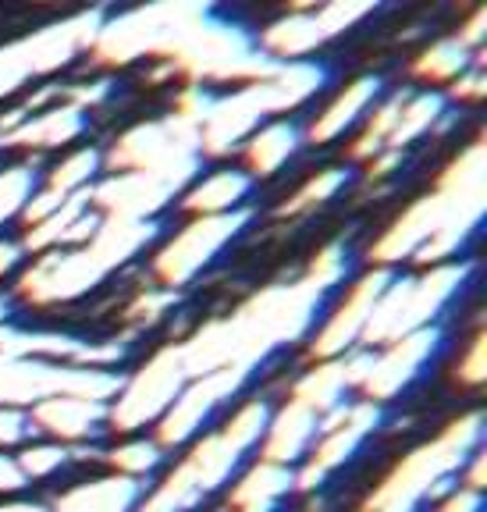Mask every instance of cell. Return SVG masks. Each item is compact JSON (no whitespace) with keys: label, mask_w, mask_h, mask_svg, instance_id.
<instances>
[{"label":"cell","mask_w":487,"mask_h":512,"mask_svg":"<svg viewBox=\"0 0 487 512\" xmlns=\"http://www.w3.org/2000/svg\"><path fill=\"white\" fill-rule=\"evenodd\" d=\"M331 288L313 281L310 274L292 285H271L235 306L228 317L203 324L189 342H182V360L189 377L235 370L253 377V370L278 352L281 345L310 338L313 324L328 306Z\"/></svg>","instance_id":"obj_1"},{"label":"cell","mask_w":487,"mask_h":512,"mask_svg":"<svg viewBox=\"0 0 487 512\" xmlns=\"http://www.w3.org/2000/svg\"><path fill=\"white\" fill-rule=\"evenodd\" d=\"M484 217V143H470L445 168L427 196L409 203L392 228L370 246V264L395 271L402 260L420 267L448 264Z\"/></svg>","instance_id":"obj_2"},{"label":"cell","mask_w":487,"mask_h":512,"mask_svg":"<svg viewBox=\"0 0 487 512\" xmlns=\"http://www.w3.org/2000/svg\"><path fill=\"white\" fill-rule=\"evenodd\" d=\"M157 221H121L100 217L96 232L79 246L47 249L29 256L25 271L18 274V296L29 306L75 303L96 285H104L121 264L139 256L157 239Z\"/></svg>","instance_id":"obj_3"},{"label":"cell","mask_w":487,"mask_h":512,"mask_svg":"<svg viewBox=\"0 0 487 512\" xmlns=\"http://www.w3.org/2000/svg\"><path fill=\"white\" fill-rule=\"evenodd\" d=\"M484 441V416L480 409L459 416L424 445L409 448L406 456L384 473L381 484L370 491L360 512H424L427 502L445 495L452 480H459L463 466Z\"/></svg>","instance_id":"obj_4"},{"label":"cell","mask_w":487,"mask_h":512,"mask_svg":"<svg viewBox=\"0 0 487 512\" xmlns=\"http://www.w3.org/2000/svg\"><path fill=\"white\" fill-rule=\"evenodd\" d=\"M473 264L466 260H448V264L420 267L416 274H395L377 299L374 317L363 331L360 349H381L413 331L438 328V317L452 306V299L466 288Z\"/></svg>","instance_id":"obj_5"},{"label":"cell","mask_w":487,"mask_h":512,"mask_svg":"<svg viewBox=\"0 0 487 512\" xmlns=\"http://www.w3.org/2000/svg\"><path fill=\"white\" fill-rule=\"evenodd\" d=\"M185 384H189V370L182 360V345L157 349L143 367L121 377L118 392L107 406V431L128 438V434H143L146 427H157Z\"/></svg>","instance_id":"obj_6"},{"label":"cell","mask_w":487,"mask_h":512,"mask_svg":"<svg viewBox=\"0 0 487 512\" xmlns=\"http://www.w3.org/2000/svg\"><path fill=\"white\" fill-rule=\"evenodd\" d=\"M96 29H100V15H75L0 47V100L15 96L29 79L54 75L79 54H89Z\"/></svg>","instance_id":"obj_7"},{"label":"cell","mask_w":487,"mask_h":512,"mask_svg":"<svg viewBox=\"0 0 487 512\" xmlns=\"http://www.w3.org/2000/svg\"><path fill=\"white\" fill-rule=\"evenodd\" d=\"M246 221H249V210H235V214H221V217H189L153 253V278L164 288H185L239 239Z\"/></svg>","instance_id":"obj_8"},{"label":"cell","mask_w":487,"mask_h":512,"mask_svg":"<svg viewBox=\"0 0 487 512\" xmlns=\"http://www.w3.org/2000/svg\"><path fill=\"white\" fill-rule=\"evenodd\" d=\"M249 377L235 374V370H217V374H203V377H189L178 399L171 402V409L160 416V424L153 427L150 438L157 441L164 452H182L189 441H196L203 431L221 420L232 399L246 388Z\"/></svg>","instance_id":"obj_9"},{"label":"cell","mask_w":487,"mask_h":512,"mask_svg":"<svg viewBox=\"0 0 487 512\" xmlns=\"http://www.w3.org/2000/svg\"><path fill=\"white\" fill-rule=\"evenodd\" d=\"M395 278V271H384V267H374V271L360 274V278L345 285V292L335 299L331 306H324L320 320L313 324L310 338V356L313 360H335V356H349V352L360 349L363 331H367L370 317H374L377 299L384 296L388 281Z\"/></svg>","instance_id":"obj_10"},{"label":"cell","mask_w":487,"mask_h":512,"mask_svg":"<svg viewBox=\"0 0 487 512\" xmlns=\"http://www.w3.org/2000/svg\"><path fill=\"white\" fill-rule=\"evenodd\" d=\"M370 4H328V8H303L292 11V15L271 22L260 40H256V50L274 64H299L310 61L313 50H320L328 40L349 32L356 22L370 15Z\"/></svg>","instance_id":"obj_11"},{"label":"cell","mask_w":487,"mask_h":512,"mask_svg":"<svg viewBox=\"0 0 487 512\" xmlns=\"http://www.w3.org/2000/svg\"><path fill=\"white\" fill-rule=\"evenodd\" d=\"M381 424V409L363 399H352L320 420V434L306 459L296 466V488H320L370 441Z\"/></svg>","instance_id":"obj_12"},{"label":"cell","mask_w":487,"mask_h":512,"mask_svg":"<svg viewBox=\"0 0 487 512\" xmlns=\"http://www.w3.org/2000/svg\"><path fill=\"white\" fill-rule=\"evenodd\" d=\"M441 338H445L441 328H424V331H413V335L399 338V342H392V345L367 349V367H363L356 399L381 409L384 402H392L399 392H406L409 384L427 370V363L438 356Z\"/></svg>","instance_id":"obj_13"},{"label":"cell","mask_w":487,"mask_h":512,"mask_svg":"<svg viewBox=\"0 0 487 512\" xmlns=\"http://www.w3.org/2000/svg\"><path fill=\"white\" fill-rule=\"evenodd\" d=\"M29 413L32 438L57 441V445L79 448L107 431V402L86 395H50L36 402Z\"/></svg>","instance_id":"obj_14"},{"label":"cell","mask_w":487,"mask_h":512,"mask_svg":"<svg viewBox=\"0 0 487 512\" xmlns=\"http://www.w3.org/2000/svg\"><path fill=\"white\" fill-rule=\"evenodd\" d=\"M320 420H324V416H317L313 409L285 399L281 406L271 409V420H267V431H264V438H260V448H256L253 459L292 466V470H296L306 459V452L313 448V441H317Z\"/></svg>","instance_id":"obj_15"},{"label":"cell","mask_w":487,"mask_h":512,"mask_svg":"<svg viewBox=\"0 0 487 512\" xmlns=\"http://www.w3.org/2000/svg\"><path fill=\"white\" fill-rule=\"evenodd\" d=\"M381 100H384V82L377 79V75H360V79H352L349 86H342L335 96H331L328 107L310 121L303 139L313 146L335 143V139H342L349 128L363 125L367 114L374 111Z\"/></svg>","instance_id":"obj_16"},{"label":"cell","mask_w":487,"mask_h":512,"mask_svg":"<svg viewBox=\"0 0 487 512\" xmlns=\"http://www.w3.org/2000/svg\"><path fill=\"white\" fill-rule=\"evenodd\" d=\"M292 491H296V470L292 466L253 459L228 484V512H278Z\"/></svg>","instance_id":"obj_17"},{"label":"cell","mask_w":487,"mask_h":512,"mask_svg":"<svg viewBox=\"0 0 487 512\" xmlns=\"http://www.w3.org/2000/svg\"><path fill=\"white\" fill-rule=\"evenodd\" d=\"M146 484L139 480L118 477V473H100V477L79 480L72 488H64L54 495L50 512H136L139 498H143Z\"/></svg>","instance_id":"obj_18"},{"label":"cell","mask_w":487,"mask_h":512,"mask_svg":"<svg viewBox=\"0 0 487 512\" xmlns=\"http://www.w3.org/2000/svg\"><path fill=\"white\" fill-rule=\"evenodd\" d=\"M253 178L239 168H217L210 175H196L189 182V189L178 196L182 210L189 217H221L246 210L249 192H253Z\"/></svg>","instance_id":"obj_19"},{"label":"cell","mask_w":487,"mask_h":512,"mask_svg":"<svg viewBox=\"0 0 487 512\" xmlns=\"http://www.w3.org/2000/svg\"><path fill=\"white\" fill-rule=\"evenodd\" d=\"M303 143H306L303 128H299L296 121H288V118L264 121V125L256 128L253 136L239 146V150H242V168L239 171H246L253 182L278 175L288 160L296 157Z\"/></svg>","instance_id":"obj_20"},{"label":"cell","mask_w":487,"mask_h":512,"mask_svg":"<svg viewBox=\"0 0 487 512\" xmlns=\"http://www.w3.org/2000/svg\"><path fill=\"white\" fill-rule=\"evenodd\" d=\"M82 128H86V107L61 104V107H47V111H36L32 118L0 128V132H4V146L57 150V146L75 143L82 136Z\"/></svg>","instance_id":"obj_21"},{"label":"cell","mask_w":487,"mask_h":512,"mask_svg":"<svg viewBox=\"0 0 487 512\" xmlns=\"http://www.w3.org/2000/svg\"><path fill=\"white\" fill-rule=\"evenodd\" d=\"M473 68V50L466 47L459 36L452 40H438L416 57L413 72L424 86H456L466 72Z\"/></svg>","instance_id":"obj_22"},{"label":"cell","mask_w":487,"mask_h":512,"mask_svg":"<svg viewBox=\"0 0 487 512\" xmlns=\"http://www.w3.org/2000/svg\"><path fill=\"white\" fill-rule=\"evenodd\" d=\"M164 459H168V452H164L153 438H146V434H128V438H121L118 445L107 452L111 473L128 477V480H139V484H146V480L164 466Z\"/></svg>","instance_id":"obj_23"},{"label":"cell","mask_w":487,"mask_h":512,"mask_svg":"<svg viewBox=\"0 0 487 512\" xmlns=\"http://www.w3.org/2000/svg\"><path fill=\"white\" fill-rule=\"evenodd\" d=\"M72 456H75V448L57 445V441L32 438L29 445L15 452V463L25 480V488H29V484H36V480H54L64 466L72 463Z\"/></svg>","instance_id":"obj_24"},{"label":"cell","mask_w":487,"mask_h":512,"mask_svg":"<svg viewBox=\"0 0 487 512\" xmlns=\"http://www.w3.org/2000/svg\"><path fill=\"white\" fill-rule=\"evenodd\" d=\"M40 185V175L29 164H15V168L0 171V228L22 217V210L29 207L32 192Z\"/></svg>","instance_id":"obj_25"},{"label":"cell","mask_w":487,"mask_h":512,"mask_svg":"<svg viewBox=\"0 0 487 512\" xmlns=\"http://www.w3.org/2000/svg\"><path fill=\"white\" fill-rule=\"evenodd\" d=\"M345 171L342 168H331V171H324V175H317L310 185H306L303 192H296L292 196V203H288L285 210H310V207H317V203H324V200H331L338 189L345 185Z\"/></svg>","instance_id":"obj_26"},{"label":"cell","mask_w":487,"mask_h":512,"mask_svg":"<svg viewBox=\"0 0 487 512\" xmlns=\"http://www.w3.org/2000/svg\"><path fill=\"white\" fill-rule=\"evenodd\" d=\"M29 441H32L29 413H25V409L0 406V452L15 456L18 448H25Z\"/></svg>","instance_id":"obj_27"},{"label":"cell","mask_w":487,"mask_h":512,"mask_svg":"<svg viewBox=\"0 0 487 512\" xmlns=\"http://www.w3.org/2000/svg\"><path fill=\"white\" fill-rule=\"evenodd\" d=\"M480 509H484V495L470 488H459V484H452L445 495H438L431 502V512H480Z\"/></svg>","instance_id":"obj_28"},{"label":"cell","mask_w":487,"mask_h":512,"mask_svg":"<svg viewBox=\"0 0 487 512\" xmlns=\"http://www.w3.org/2000/svg\"><path fill=\"white\" fill-rule=\"evenodd\" d=\"M456 377L463 384H470V388H477V384L484 381V335H480V331L470 338V349H466V356H463V363H459Z\"/></svg>","instance_id":"obj_29"},{"label":"cell","mask_w":487,"mask_h":512,"mask_svg":"<svg viewBox=\"0 0 487 512\" xmlns=\"http://www.w3.org/2000/svg\"><path fill=\"white\" fill-rule=\"evenodd\" d=\"M22 488H25V480H22V473H18L15 456H8V452H0V498L22 495Z\"/></svg>","instance_id":"obj_30"},{"label":"cell","mask_w":487,"mask_h":512,"mask_svg":"<svg viewBox=\"0 0 487 512\" xmlns=\"http://www.w3.org/2000/svg\"><path fill=\"white\" fill-rule=\"evenodd\" d=\"M0 512H50V505L40 502V498L8 495V498H0Z\"/></svg>","instance_id":"obj_31"},{"label":"cell","mask_w":487,"mask_h":512,"mask_svg":"<svg viewBox=\"0 0 487 512\" xmlns=\"http://www.w3.org/2000/svg\"><path fill=\"white\" fill-rule=\"evenodd\" d=\"M4 324H8V303L0 299V328H4Z\"/></svg>","instance_id":"obj_32"}]
</instances>
